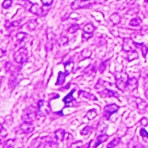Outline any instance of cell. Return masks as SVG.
I'll return each instance as SVG.
<instances>
[{"label": "cell", "mask_w": 148, "mask_h": 148, "mask_svg": "<svg viewBox=\"0 0 148 148\" xmlns=\"http://www.w3.org/2000/svg\"><path fill=\"white\" fill-rule=\"evenodd\" d=\"M37 116V109L33 106H30L25 109L24 114L22 115V120L24 122L32 123Z\"/></svg>", "instance_id": "obj_1"}, {"label": "cell", "mask_w": 148, "mask_h": 148, "mask_svg": "<svg viewBox=\"0 0 148 148\" xmlns=\"http://www.w3.org/2000/svg\"><path fill=\"white\" fill-rule=\"evenodd\" d=\"M95 2V0H75L71 4V7L73 9L85 8L91 6Z\"/></svg>", "instance_id": "obj_2"}, {"label": "cell", "mask_w": 148, "mask_h": 148, "mask_svg": "<svg viewBox=\"0 0 148 148\" xmlns=\"http://www.w3.org/2000/svg\"><path fill=\"white\" fill-rule=\"evenodd\" d=\"M14 59L19 64H22L27 61L28 57V50L25 47H22L14 53Z\"/></svg>", "instance_id": "obj_3"}, {"label": "cell", "mask_w": 148, "mask_h": 148, "mask_svg": "<svg viewBox=\"0 0 148 148\" xmlns=\"http://www.w3.org/2000/svg\"><path fill=\"white\" fill-rule=\"evenodd\" d=\"M119 108H120L119 105H117L116 103H110L106 105L104 109V115L105 118L106 119L110 118L113 114L118 112Z\"/></svg>", "instance_id": "obj_4"}, {"label": "cell", "mask_w": 148, "mask_h": 148, "mask_svg": "<svg viewBox=\"0 0 148 148\" xmlns=\"http://www.w3.org/2000/svg\"><path fill=\"white\" fill-rule=\"evenodd\" d=\"M129 79V76L125 73H123L121 76H118L116 78V85L121 91H124L126 89L127 82Z\"/></svg>", "instance_id": "obj_5"}, {"label": "cell", "mask_w": 148, "mask_h": 148, "mask_svg": "<svg viewBox=\"0 0 148 148\" xmlns=\"http://www.w3.org/2000/svg\"><path fill=\"white\" fill-rule=\"evenodd\" d=\"M47 42L46 48L47 51H51L53 47V39L55 38V34L51 28H49L47 30Z\"/></svg>", "instance_id": "obj_6"}, {"label": "cell", "mask_w": 148, "mask_h": 148, "mask_svg": "<svg viewBox=\"0 0 148 148\" xmlns=\"http://www.w3.org/2000/svg\"><path fill=\"white\" fill-rule=\"evenodd\" d=\"M71 134L70 133H67V132H65V130H57L55 132V137H56V139L59 141H63L65 139H69L70 137L69 136H70Z\"/></svg>", "instance_id": "obj_7"}, {"label": "cell", "mask_w": 148, "mask_h": 148, "mask_svg": "<svg viewBox=\"0 0 148 148\" xmlns=\"http://www.w3.org/2000/svg\"><path fill=\"white\" fill-rule=\"evenodd\" d=\"M29 11L32 14L37 16H45L43 7H40L38 3H32Z\"/></svg>", "instance_id": "obj_8"}, {"label": "cell", "mask_w": 148, "mask_h": 148, "mask_svg": "<svg viewBox=\"0 0 148 148\" xmlns=\"http://www.w3.org/2000/svg\"><path fill=\"white\" fill-rule=\"evenodd\" d=\"M138 87V80L135 78H129V79L127 82V87L126 89H127L129 91H133Z\"/></svg>", "instance_id": "obj_9"}, {"label": "cell", "mask_w": 148, "mask_h": 148, "mask_svg": "<svg viewBox=\"0 0 148 148\" xmlns=\"http://www.w3.org/2000/svg\"><path fill=\"white\" fill-rule=\"evenodd\" d=\"M133 41H132L129 38H125L124 39L123 44V49L126 52H129L131 50H133Z\"/></svg>", "instance_id": "obj_10"}, {"label": "cell", "mask_w": 148, "mask_h": 148, "mask_svg": "<svg viewBox=\"0 0 148 148\" xmlns=\"http://www.w3.org/2000/svg\"><path fill=\"white\" fill-rule=\"evenodd\" d=\"M20 128L22 132L25 134H29L30 132H33L34 130V127L32 124V123L24 122L22 124H21Z\"/></svg>", "instance_id": "obj_11"}, {"label": "cell", "mask_w": 148, "mask_h": 148, "mask_svg": "<svg viewBox=\"0 0 148 148\" xmlns=\"http://www.w3.org/2000/svg\"><path fill=\"white\" fill-rule=\"evenodd\" d=\"M75 91H76L75 89L72 90V91H71L70 93L68 94V95H67L64 98H63V102L65 103V104L66 105V106H68V105H70L71 103L76 100L75 97L73 96V94H74Z\"/></svg>", "instance_id": "obj_12"}, {"label": "cell", "mask_w": 148, "mask_h": 148, "mask_svg": "<svg viewBox=\"0 0 148 148\" xmlns=\"http://www.w3.org/2000/svg\"><path fill=\"white\" fill-rule=\"evenodd\" d=\"M133 44L135 47L139 48V49H141L143 56L144 57H146V55H147V53L148 52V47L147 46L143 43H136V42L135 41H133Z\"/></svg>", "instance_id": "obj_13"}, {"label": "cell", "mask_w": 148, "mask_h": 148, "mask_svg": "<svg viewBox=\"0 0 148 148\" xmlns=\"http://www.w3.org/2000/svg\"><path fill=\"white\" fill-rule=\"evenodd\" d=\"M136 103H137L138 109L139 111L141 110H145V109L147 108L148 103L146 102L145 100L141 99V98H137L136 99Z\"/></svg>", "instance_id": "obj_14"}, {"label": "cell", "mask_w": 148, "mask_h": 148, "mask_svg": "<svg viewBox=\"0 0 148 148\" xmlns=\"http://www.w3.org/2000/svg\"><path fill=\"white\" fill-rule=\"evenodd\" d=\"M135 1L136 0H119L118 7H120L121 8H125V7L133 5Z\"/></svg>", "instance_id": "obj_15"}, {"label": "cell", "mask_w": 148, "mask_h": 148, "mask_svg": "<svg viewBox=\"0 0 148 148\" xmlns=\"http://www.w3.org/2000/svg\"><path fill=\"white\" fill-rule=\"evenodd\" d=\"M79 95L82 96V97L86 98V99H89V100H97V97H96L95 95H94L93 94L88 93L86 91H79Z\"/></svg>", "instance_id": "obj_16"}, {"label": "cell", "mask_w": 148, "mask_h": 148, "mask_svg": "<svg viewBox=\"0 0 148 148\" xmlns=\"http://www.w3.org/2000/svg\"><path fill=\"white\" fill-rule=\"evenodd\" d=\"M68 73L65 72H59V75H58V78H57V81L56 82V84H62L65 82V78L66 76L68 75Z\"/></svg>", "instance_id": "obj_17"}, {"label": "cell", "mask_w": 148, "mask_h": 148, "mask_svg": "<svg viewBox=\"0 0 148 148\" xmlns=\"http://www.w3.org/2000/svg\"><path fill=\"white\" fill-rule=\"evenodd\" d=\"M108 138V134H100V135L99 137H98L97 142H96V143L95 147H94V148H96L99 145H100L101 143H104V142L106 141Z\"/></svg>", "instance_id": "obj_18"}, {"label": "cell", "mask_w": 148, "mask_h": 148, "mask_svg": "<svg viewBox=\"0 0 148 148\" xmlns=\"http://www.w3.org/2000/svg\"><path fill=\"white\" fill-rule=\"evenodd\" d=\"M18 1L19 4L24 7V8L28 9V10H30V7H31L32 3H33L29 1H26V0H18Z\"/></svg>", "instance_id": "obj_19"}, {"label": "cell", "mask_w": 148, "mask_h": 148, "mask_svg": "<svg viewBox=\"0 0 148 148\" xmlns=\"http://www.w3.org/2000/svg\"><path fill=\"white\" fill-rule=\"evenodd\" d=\"M110 20L112 21V22L115 25H117L119 23L121 22V16L118 13H114L112 14V16H110Z\"/></svg>", "instance_id": "obj_20"}, {"label": "cell", "mask_w": 148, "mask_h": 148, "mask_svg": "<svg viewBox=\"0 0 148 148\" xmlns=\"http://www.w3.org/2000/svg\"><path fill=\"white\" fill-rule=\"evenodd\" d=\"M74 64L72 61H68L65 64V72L70 74V72H72L73 70H74Z\"/></svg>", "instance_id": "obj_21"}, {"label": "cell", "mask_w": 148, "mask_h": 148, "mask_svg": "<svg viewBox=\"0 0 148 148\" xmlns=\"http://www.w3.org/2000/svg\"><path fill=\"white\" fill-rule=\"evenodd\" d=\"M128 53L129 54L127 56V59L129 61L137 59L138 57H139V54H138V53L135 50H131Z\"/></svg>", "instance_id": "obj_22"}, {"label": "cell", "mask_w": 148, "mask_h": 148, "mask_svg": "<svg viewBox=\"0 0 148 148\" xmlns=\"http://www.w3.org/2000/svg\"><path fill=\"white\" fill-rule=\"evenodd\" d=\"M121 142V138L120 137H115L111 141L108 145H107L106 148H114L118 145V144Z\"/></svg>", "instance_id": "obj_23"}, {"label": "cell", "mask_w": 148, "mask_h": 148, "mask_svg": "<svg viewBox=\"0 0 148 148\" xmlns=\"http://www.w3.org/2000/svg\"><path fill=\"white\" fill-rule=\"evenodd\" d=\"M96 116H97V112H96L95 109H90V110L88 111L86 114V117L88 119V120H92V119L95 118Z\"/></svg>", "instance_id": "obj_24"}, {"label": "cell", "mask_w": 148, "mask_h": 148, "mask_svg": "<svg viewBox=\"0 0 148 148\" xmlns=\"http://www.w3.org/2000/svg\"><path fill=\"white\" fill-rule=\"evenodd\" d=\"M69 43V39L66 36H61V38H59L58 41H57V44H58L59 46H65L67 45V43Z\"/></svg>", "instance_id": "obj_25"}, {"label": "cell", "mask_w": 148, "mask_h": 148, "mask_svg": "<svg viewBox=\"0 0 148 148\" xmlns=\"http://www.w3.org/2000/svg\"><path fill=\"white\" fill-rule=\"evenodd\" d=\"M94 128L92 127V126H86L84 127L83 129L81 130V134L82 135H87V134L91 133V132L93 131Z\"/></svg>", "instance_id": "obj_26"}, {"label": "cell", "mask_w": 148, "mask_h": 148, "mask_svg": "<svg viewBox=\"0 0 148 148\" xmlns=\"http://www.w3.org/2000/svg\"><path fill=\"white\" fill-rule=\"evenodd\" d=\"M95 30V27L92 24H87L85 25L84 28V31L85 32H89V33H93V32Z\"/></svg>", "instance_id": "obj_27"}, {"label": "cell", "mask_w": 148, "mask_h": 148, "mask_svg": "<svg viewBox=\"0 0 148 148\" xmlns=\"http://www.w3.org/2000/svg\"><path fill=\"white\" fill-rule=\"evenodd\" d=\"M27 26H28V28L30 30H35L36 28V26H37V22H36V20H30L28 22V24H27Z\"/></svg>", "instance_id": "obj_28"}, {"label": "cell", "mask_w": 148, "mask_h": 148, "mask_svg": "<svg viewBox=\"0 0 148 148\" xmlns=\"http://www.w3.org/2000/svg\"><path fill=\"white\" fill-rule=\"evenodd\" d=\"M27 34L24 32H19L16 34V39H18V41L22 42L26 39Z\"/></svg>", "instance_id": "obj_29"}, {"label": "cell", "mask_w": 148, "mask_h": 148, "mask_svg": "<svg viewBox=\"0 0 148 148\" xmlns=\"http://www.w3.org/2000/svg\"><path fill=\"white\" fill-rule=\"evenodd\" d=\"M43 148H58V144L56 142L49 141L44 145Z\"/></svg>", "instance_id": "obj_30"}, {"label": "cell", "mask_w": 148, "mask_h": 148, "mask_svg": "<svg viewBox=\"0 0 148 148\" xmlns=\"http://www.w3.org/2000/svg\"><path fill=\"white\" fill-rule=\"evenodd\" d=\"M140 134L144 140V141L148 143V132L144 128H141L140 130Z\"/></svg>", "instance_id": "obj_31"}, {"label": "cell", "mask_w": 148, "mask_h": 148, "mask_svg": "<svg viewBox=\"0 0 148 148\" xmlns=\"http://www.w3.org/2000/svg\"><path fill=\"white\" fill-rule=\"evenodd\" d=\"M141 23V18H139V17H137V18H135L131 20L130 24L133 26H139Z\"/></svg>", "instance_id": "obj_32"}, {"label": "cell", "mask_w": 148, "mask_h": 148, "mask_svg": "<svg viewBox=\"0 0 148 148\" xmlns=\"http://www.w3.org/2000/svg\"><path fill=\"white\" fill-rule=\"evenodd\" d=\"M83 142L82 141H78L71 144L69 148H83Z\"/></svg>", "instance_id": "obj_33"}, {"label": "cell", "mask_w": 148, "mask_h": 148, "mask_svg": "<svg viewBox=\"0 0 148 148\" xmlns=\"http://www.w3.org/2000/svg\"><path fill=\"white\" fill-rule=\"evenodd\" d=\"M80 25L79 24H73L72 26H71L70 28L68 29V32H70V33H76V32L78 31V30L80 29Z\"/></svg>", "instance_id": "obj_34"}, {"label": "cell", "mask_w": 148, "mask_h": 148, "mask_svg": "<svg viewBox=\"0 0 148 148\" xmlns=\"http://www.w3.org/2000/svg\"><path fill=\"white\" fill-rule=\"evenodd\" d=\"M13 145H14V140H8V141L5 142L3 148H13Z\"/></svg>", "instance_id": "obj_35"}, {"label": "cell", "mask_w": 148, "mask_h": 148, "mask_svg": "<svg viewBox=\"0 0 148 148\" xmlns=\"http://www.w3.org/2000/svg\"><path fill=\"white\" fill-rule=\"evenodd\" d=\"M129 147L130 148H144L143 147V146L141 145V143H138V142H137V143H133V141H130V143H129Z\"/></svg>", "instance_id": "obj_36"}, {"label": "cell", "mask_w": 148, "mask_h": 148, "mask_svg": "<svg viewBox=\"0 0 148 148\" xmlns=\"http://www.w3.org/2000/svg\"><path fill=\"white\" fill-rule=\"evenodd\" d=\"M12 0H5L2 3V6L3 8L5 9H7L9 7H10L12 5Z\"/></svg>", "instance_id": "obj_37"}, {"label": "cell", "mask_w": 148, "mask_h": 148, "mask_svg": "<svg viewBox=\"0 0 148 148\" xmlns=\"http://www.w3.org/2000/svg\"><path fill=\"white\" fill-rule=\"evenodd\" d=\"M107 61H104L102 62L101 63L100 66V68H99V70L100 72L101 73H103L104 72V70H106V64H107Z\"/></svg>", "instance_id": "obj_38"}, {"label": "cell", "mask_w": 148, "mask_h": 148, "mask_svg": "<svg viewBox=\"0 0 148 148\" xmlns=\"http://www.w3.org/2000/svg\"><path fill=\"white\" fill-rule=\"evenodd\" d=\"M93 36V33H89V32H84L83 34H82V38H83L84 40H88L91 39Z\"/></svg>", "instance_id": "obj_39"}, {"label": "cell", "mask_w": 148, "mask_h": 148, "mask_svg": "<svg viewBox=\"0 0 148 148\" xmlns=\"http://www.w3.org/2000/svg\"><path fill=\"white\" fill-rule=\"evenodd\" d=\"M7 132L6 129L3 126H0V137H5L7 136Z\"/></svg>", "instance_id": "obj_40"}, {"label": "cell", "mask_w": 148, "mask_h": 148, "mask_svg": "<svg viewBox=\"0 0 148 148\" xmlns=\"http://www.w3.org/2000/svg\"><path fill=\"white\" fill-rule=\"evenodd\" d=\"M40 1L45 6H50L53 3V0H40Z\"/></svg>", "instance_id": "obj_41"}, {"label": "cell", "mask_w": 148, "mask_h": 148, "mask_svg": "<svg viewBox=\"0 0 148 148\" xmlns=\"http://www.w3.org/2000/svg\"><path fill=\"white\" fill-rule=\"evenodd\" d=\"M139 122L142 126H146L148 125V119L146 118H143L142 119H141V120H140Z\"/></svg>", "instance_id": "obj_42"}, {"label": "cell", "mask_w": 148, "mask_h": 148, "mask_svg": "<svg viewBox=\"0 0 148 148\" xmlns=\"http://www.w3.org/2000/svg\"><path fill=\"white\" fill-rule=\"evenodd\" d=\"M5 54V51L2 49H0V57H2Z\"/></svg>", "instance_id": "obj_43"}, {"label": "cell", "mask_w": 148, "mask_h": 148, "mask_svg": "<svg viewBox=\"0 0 148 148\" xmlns=\"http://www.w3.org/2000/svg\"><path fill=\"white\" fill-rule=\"evenodd\" d=\"M145 2H147V3H148V0H145Z\"/></svg>", "instance_id": "obj_44"}]
</instances>
